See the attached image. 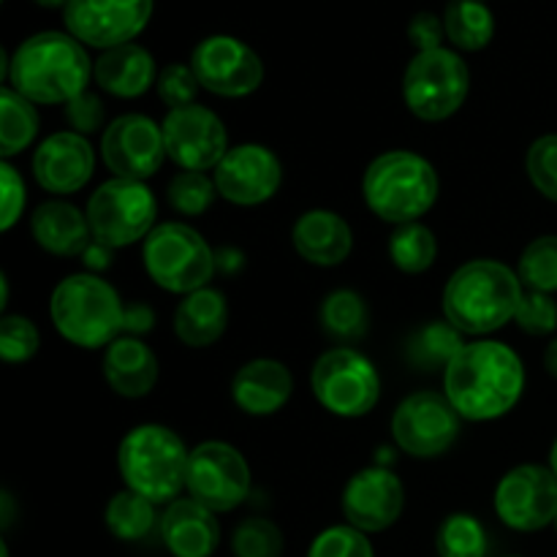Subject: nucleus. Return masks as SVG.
I'll return each mask as SVG.
<instances>
[{"instance_id":"58836bf2","label":"nucleus","mask_w":557,"mask_h":557,"mask_svg":"<svg viewBox=\"0 0 557 557\" xmlns=\"http://www.w3.org/2000/svg\"><path fill=\"white\" fill-rule=\"evenodd\" d=\"M308 557H375V553L362 531L351 525H335L315 536Z\"/></svg>"},{"instance_id":"f03ea898","label":"nucleus","mask_w":557,"mask_h":557,"mask_svg":"<svg viewBox=\"0 0 557 557\" xmlns=\"http://www.w3.org/2000/svg\"><path fill=\"white\" fill-rule=\"evenodd\" d=\"M92 65L71 33H36L9 60V79L33 103H69L87 90Z\"/></svg>"},{"instance_id":"0eeeda50","label":"nucleus","mask_w":557,"mask_h":557,"mask_svg":"<svg viewBox=\"0 0 557 557\" xmlns=\"http://www.w3.org/2000/svg\"><path fill=\"white\" fill-rule=\"evenodd\" d=\"M145 270L163 292L194 294L207 288L218 270V259L207 239L185 223H161L141 248Z\"/></svg>"},{"instance_id":"7ed1b4c3","label":"nucleus","mask_w":557,"mask_h":557,"mask_svg":"<svg viewBox=\"0 0 557 557\" xmlns=\"http://www.w3.org/2000/svg\"><path fill=\"white\" fill-rule=\"evenodd\" d=\"M522 281L500 261L462 264L444 288V315L462 335H490L515 321L522 302Z\"/></svg>"},{"instance_id":"f704fd0d","label":"nucleus","mask_w":557,"mask_h":557,"mask_svg":"<svg viewBox=\"0 0 557 557\" xmlns=\"http://www.w3.org/2000/svg\"><path fill=\"white\" fill-rule=\"evenodd\" d=\"M520 281L531 292L555 294L557 292V237L547 234L539 237L522 250L520 256Z\"/></svg>"},{"instance_id":"a18cd8bd","label":"nucleus","mask_w":557,"mask_h":557,"mask_svg":"<svg viewBox=\"0 0 557 557\" xmlns=\"http://www.w3.org/2000/svg\"><path fill=\"white\" fill-rule=\"evenodd\" d=\"M444 36H446L444 20H438V16L430 14V11L417 14L411 20V25H408V38H411V44H417L419 52L438 49L441 41H444Z\"/></svg>"},{"instance_id":"6ab92c4d","label":"nucleus","mask_w":557,"mask_h":557,"mask_svg":"<svg viewBox=\"0 0 557 557\" xmlns=\"http://www.w3.org/2000/svg\"><path fill=\"white\" fill-rule=\"evenodd\" d=\"M406 490L386 468H364L343 490V515L348 525L362 533H381L403 515Z\"/></svg>"},{"instance_id":"423d86ee","label":"nucleus","mask_w":557,"mask_h":557,"mask_svg":"<svg viewBox=\"0 0 557 557\" xmlns=\"http://www.w3.org/2000/svg\"><path fill=\"white\" fill-rule=\"evenodd\" d=\"M52 324L79 348H101L123 332L125 308L120 294L92 272L69 275L54 286L49 299Z\"/></svg>"},{"instance_id":"e433bc0d","label":"nucleus","mask_w":557,"mask_h":557,"mask_svg":"<svg viewBox=\"0 0 557 557\" xmlns=\"http://www.w3.org/2000/svg\"><path fill=\"white\" fill-rule=\"evenodd\" d=\"M232 553L237 557H281L283 533L275 522L248 517L234 528Z\"/></svg>"},{"instance_id":"4be33fe9","label":"nucleus","mask_w":557,"mask_h":557,"mask_svg":"<svg viewBox=\"0 0 557 557\" xmlns=\"http://www.w3.org/2000/svg\"><path fill=\"white\" fill-rule=\"evenodd\" d=\"M294 392L292 370L277 359H253L243 364L232 381V397L250 417H272Z\"/></svg>"},{"instance_id":"f3484780","label":"nucleus","mask_w":557,"mask_h":557,"mask_svg":"<svg viewBox=\"0 0 557 557\" xmlns=\"http://www.w3.org/2000/svg\"><path fill=\"white\" fill-rule=\"evenodd\" d=\"M101 158L114 177L145 183L169 158L163 128L145 114H123L103 131Z\"/></svg>"},{"instance_id":"a19ab883","label":"nucleus","mask_w":557,"mask_h":557,"mask_svg":"<svg viewBox=\"0 0 557 557\" xmlns=\"http://www.w3.org/2000/svg\"><path fill=\"white\" fill-rule=\"evenodd\" d=\"M515 321L520 324L522 332L533 337L553 335L557 330V302L549 294L528 292L522 294V302L517 308Z\"/></svg>"},{"instance_id":"2eb2a0df","label":"nucleus","mask_w":557,"mask_h":557,"mask_svg":"<svg viewBox=\"0 0 557 557\" xmlns=\"http://www.w3.org/2000/svg\"><path fill=\"white\" fill-rule=\"evenodd\" d=\"M495 511L511 531L536 533L557 517V476L553 468L517 466L495 487Z\"/></svg>"},{"instance_id":"3c124183","label":"nucleus","mask_w":557,"mask_h":557,"mask_svg":"<svg viewBox=\"0 0 557 557\" xmlns=\"http://www.w3.org/2000/svg\"><path fill=\"white\" fill-rule=\"evenodd\" d=\"M0 504H3V528H9V522H11V495L9 493L0 495Z\"/></svg>"},{"instance_id":"cd10ccee","label":"nucleus","mask_w":557,"mask_h":557,"mask_svg":"<svg viewBox=\"0 0 557 557\" xmlns=\"http://www.w3.org/2000/svg\"><path fill=\"white\" fill-rule=\"evenodd\" d=\"M446 38L457 49L479 52L495 36V16L482 0H451L444 14Z\"/></svg>"},{"instance_id":"c03bdc74","label":"nucleus","mask_w":557,"mask_h":557,"mask_svg":"<svg viewBox=\"0 0 557 557\" xmlns=\"http://www.w3.org/2000/svg\"><path fill=\"white\" fill-rule=\"evenodd\" d=\"M0 190H3V212H0V228L9 232L20 221L25 210V183L11 163H0Z\"/></svg>"},{"instance_id":"ea45409f","label":"nucleus","mask_w":557,"mask_h":557,"mask_svg":"<svg viewBox=\"0 0 557 557\" xmlns=\"http://www.w3.org/2000/svg\"><path fill=\"white\" fill-rule=\"evenodd\" d=\"M528 177L542 196L557 201V134L536 139L528 150Z\"/></svg>"},{"instance_id":"49530a36","label":"nucleus","mask_w":557,"mask_h":557,"mask_svg":"<svg viewBox=\"0 0 557 557\" xmlns=\"http://www.w3.org/2000/svg\"><path fill=\"white\" fill-rule=\"evenodd\" d=\"M156 326V313L147 302H134L131 308H125V321L123 332L131 337H139L145 332H150Z\"/></svg>"},{"instance_id":"c85d7f7f","label":"nucleus","mask_w":557,"mask_h":557,"mask_svg":"<svg viewBox=\"0 0 557 557\" xmlns=\"http://www.w3.org/2000/svg\"><path fill=\"white\" fill-rule=\"evenodd\" d=\"M466 346L468 343H462V332L455 330L449 321H430V324L419 326L408 341V359L419 370H446Z\"/></svg>"},{"instance_id":"c756f323","label":"nucleus","mask_w":557,"mask_h":557,"mask_svg":"<svg viewBox=\"0 0 557 557\" xmlns=\"http://www.w3.org/2000/svg\"><path fill=\"white\" fill-rule=\"evenodd\" d=\"M38 134V112L33 101L14 90H0V156L11 158L25 150Z\"/></svg>"},{"instance_id":"dca6fc26","label":"nucleus","mask_w":557,"mask_h":557,"mask_svg":"<svg viewBox=\"0 0 557 557\" xmlns=\"http://www.w3.org/2000/svg\"><path fill=\"white\" fill-rule=\"evenodd\" d=\"M166 156L183 172H207L215 169L228 152L226 125L212 109L190 103L183 109H169L163 120Z\"/></svg>"},{"instance_id":"aec40b11","label":"nucleus","mask_w":557,"mask_h":557,"mask_svg":"<svg viewBox=\"0 0 557 557\" xmlns=\"http://www.w3.org/2000/svg\"><path fill=\"white\" fill-rule=\"evenodd\" d=\"M96 172V152L87 136L76 131H58L38 145L33 156L36 183L49 194H76L90 183Z\"/></svg>"},{"instance_id":"6e6d98bb","label":"nucleus","mask_w":557,"mask_h":557,"mask_svg":"<svg viewBox=\"0 0 557 557\" xmlns=\"http://www.w3.org/2000/svg\"><path fill=\"white\" fill-rule=\"evenodd\" d=\"M0 557H9V544L0 542Z\"/></svg>"},{"instance_id":"864d4df0","label":"nucleus","mask_w":557,"mask_h":557,"mask_svg":"<svg viewBox=\"0 0 557 557\" xmlns=\"http://www.w3.org/2000/svg\"><path fill=\"white\" fill-rule=\"evenodd\" d=\"M33 3L44 5V9H60V5H69L71 0H33Z\"/></svg>"},{"instance_id":"bb28decb","label":"nucleus","mask_w":557,"mask_h":557,"mask_svg":"<svg viewBox=\"0 0 557 557\" xmlns=\"http://www.w3.org/2000/svg\"><path fill=\"white\" fill-rule=\"evenodd\" d=\"M228 326V305L218 288L188 294L174 310V335L190 348H207L221 341Z\"/></svg>"},{"instance_id":"4c0bfd02","label":"nucleus","mask_w":557,"mask_h":557,"mask_svg":"<svg viewBox=\"0 0 557 557\" xmlns=\"http://www.w3.org/2000/svg\"><path fill=\"white\" fill-rule=\"evenodd\" d=\"M41 337L36 324L25 315H3L0 319V357L11 364L27 362L38 354Z\"/></svg>"},{"instance_id":"f8f14e48","label":"nucleus","mask_w":557,"mask_h":557,"mask_svg":"<svg viewBox=\"0 0 557 557\" xmlns=\"http://www.w3.org/2000/svg\"><path fill=\"white\" fill-rule=\"evenodd\" d=\"M392 435L406 455L430 460L451 449L460 435V413L438 392H417L397 406Z\"/></svg>"},{"instance_id":"b1692460","label":"nucleus","mask_w":557,"mask_h":557,"mask_svg":"<svg viewBox=\"0 0 557 557\" xmlns=\"http://www.w3.org/2000/svg\"><path fill=\"white\" fill-rule=\"evenodd\" d=\"M103 379L120 397H145L158 384V357L145 341L123 335L107 346Z\"/></svg>"},{"instance_id":"8fccbe9b","label":"nucleus","mask_w":557,"mask_h":557,"mask_svg":"<svg viewBox=\"0 0 557 557\" xmlns=\"http://www.w3.org/2000/svg\"><path fill=\"white\" fill-rule=\"evenodd\" d=\"M544 368H547V373L557 379V337L553 343L547 346V351H544Z\"/></svg>"},{"instance_id":"ddd939ff","label":"nucleus","mask_w":557,"mask_h":557,"mask_svg":"<svg viewBox=\"0 0 557 557\" xmlns=\"http://www.w3.org/2000/svg\"><path fill=\"white\" fill-rule=\"evenodd\" d=\"M152 5L156 0H71L63 20L76 41L107 52L131 44L145 30Z\"/></svg>"},{"instance_id":"a211bd4d","label":"nucleus","mask_w":557,"mask_h":557,"mask_svg":"<svg viewBox=\"0 0 557 557\" xmlns=\"http://www.w3.org/2000/svg\"><path fill=\"white\" fill-rule=\"evenodd\" d=\"M215 188L226 201L256 207L270 201L283 183V166L264 145H237L215 166Z\"/></svg>"},{"instance_id":"bf43d9fd","label":"nucleus","mask_w":557,"mask_h":557,"mask_svg":"<svg viewBox=\"0 0 557 557\" xmlns=\"http://www.w3.org/2000/svg\"><path fill=\"white\" fill-rule=\"evenodd\" d=\"M482 3H484V0H482Z\"/></svg>"},{"instance_id":"72a5a7b5","label":"nucleus","mask_w":557,"mask_h":557,"mask_svg":"<svg viewBox=\"0 0 557 557\" xmlns=\"http://www.w3.org/2000/svg\"><path fill=\"white\" fill-rule=\"evenodd\" d=\"M487 531L471 515H449L438 528V557H487Z\"/></svg>"},{"instance_id":"37998d69","label":"nucleus","mask_w":557,"mask_h":557,"mask_svg":"<svg viewBox=\"0 0 557 557\" xmlns=\"http://www.w3.org/2000/svg\"><path fill=\"white\" fill-rule=\"evenodd\" d=\"M103 117H107V114H103V101L90 90H85L82 96H76L74 101L65 103V123L82 136L101 128Z\"/></svg>"},{"instance_id":"473e14b6","label":"nucleus","mask_w":557,"mask_h":557,"mask_svg":"<svg viewBox=\"0 0 557 557\" xmlns=\"http://www.w3.org/2000/svg\"><path fill=\"white\" fill-rule=\"evenodd\" d=\"M392 264L408 275L428 272L438 256V239L422 223H403L389 239Z\"/></svg>"},{"instance_id":"9b49d317","label":"nucleus","mask_w":557,"mask_h":557,"mask_svg":"<svg viewBox=\"0 0 557 557\" xmlns=\"http://www.w3.org/2000/svg\"><path fill=\"white\" fill-rule=\"evenodd\" d=\"M185 490L196 504L215 515L232 511L248 498L250 468L243 451L223 441H207L190 451Z\"/></svg>"},{"instance_id":"13d9d810","label":"nucleus","mask_w":557,"mask_h":557,"mask_svg":"<svg viewBox=\"0 0 557 557\" xmlns=\"http://www.w3.org/2000/svg\"><path fill=\"white\" fill-rule=\"evenodd\" d=\"M509 557H517V555H509Z\"/></svg>"},{"instance_id":"39448f33","label":"nucleus","mask_w":557,"mask_h":557,"mask_svg":"<svg viewBox=\"0 0 557 557\" xmlns=\"http://www.w3.org/2000/svg\"><path fill=\"white\" fill-rule=\"evenodd\" d=\"M190 451L183 438L163 424H139L117 449L120 476L125 490H134L152 504H172L188 476Z\"/></svg>"},{"instance_id":"4468645a","label":"nucleus","mask_w":557,"mask_h":557,"mask_svg":"<svg viewBox=\"0 0 557 557\" xmlns=\"http://www.w3.org/2000/svg\"><path fill=\"white\" fill-rule=\"evenodd\" d=\"M190 69L205 90L223 98H245L264 82V63L245 41L210 36L190 54Z\"/></svg>"},{"instance_id":"1a4fd4ad","label":"nucleus","mask_w":557,"mask_h":557,"mask_svg":"<svg viewBox=\"0 0 557 557\" xmlns=\"http://www.w3.org/2000/svg\"><path fill=\"white\" fill-rule=\"evenodd\" d=\"M313 395L330 413L359 419L379 406L381 379L375 364L354 348H332L313 364Z\"/></svg>"},{"instance_id":"4d7b16f0","label":"nucleus","mask_w":557,"mask_h":557,"mask_svg":"<svg viewBox=\"0 0 557 557\" xmlns=\"http://www.w3.org/2000/svg\"><path fill=\"white\" fill-rule=\"evenodd\" d=\"M555 528H557V517H555Z\"/></svg>"},{"instance_id":"412c9836","label":"nucleus","mask_w":557,"mask_h":557,"mask_svg":"<svg viewBox=\"0 0 557 557\" xmlns=\"http://www.w3.org/2000/svg\"><path fill=\"white\" fill-rule=\"evenodd\" d=\"M158 525L163 544L174 557H210L221 542L215 511L196 504L194 498L172 500Z\"/></svg>"},{"instance_id":"393cba45","label":"nucleus","mask_w":557,"mask_h":557,"mask_svg":"<svg viewBox=\"0 0 557 557\" xmlns=\"http://www.w3.org/2000/svg\"><path fill=\"white\" fill-rule=\"evenodd\" d=\"M30 234L38 248L52 256H82L92 243L90 223L69 201H44L30 218Z\"/></svg>"},{"instance_id":"5701e85b","label":"nucleus","mask_w":557,"mask_h":557,"mask_svg":"<svg viewBox=\"0 0 557 557\" xmlns=\"http://www.w3.org/2000/svg\"><path fill=\"white\" fill-rule=\"evenodd\" d=\"M297 253L315 267H337L354 248L351 226L332 210H308L292 228Z\"/></svg>"},{"instance_id":"a878e982","label":"nucleus","mask_w":557,"mask_h":557,"mask_svg":"<svg viewBox=\"0 0 557 557\" xmlns=\"http://www.w3.org/2000/svg\"><path fill=\"white\" fill-rule=\"evenodd\" d=\"M92 76L101 90L117 98H139L156 82V60L139 44H123V47L107 49L92 65Z\"/></svg>"},{"instance_id":"09e8293b","label":"nucleus","mask_w":557,"mask_h":557,"mask_svg":"<svg viewBox=\"0 0 557 557\" xmlns=\"http://www.w3.org/2000/svg\"><path fill=\"white\" fill-rule=\"evenodd\" d=\"M215 259H218V270H223V272H228V275H234V272H239L243 270V253H239L237 248H221L215 253Z\"/></svg>"},{"instance_id":"9d476101","label":"nucleus","mask_w":557,"mask_h":557,"mask_svg":"<svg viewBox=\"0 0 557 557\" xmlns=\"http://www.w3.org/2000/svg\"><path fill=\"white\" fill-rule=\"evenodd\" d=\"M158 205L152 190L139 180H107L87 201V223L92 239L109 248H125L156 226Z\"/></svg>"},{"instance_id":"6e6552de","label":"nucleus","mask_w":557,"mask_h":557,"mask_svg":"<svg viewBox=\"0 0 557 557\" xmlns=\"http://www.w3.org/2000/svg\"><path fill=\"white\" fill-rule=\"evenodd\" d=\"M468 87H471V74L466 60L446 47L419 52L403 76L406 107L428 123L451 117L466 103Z\"/></svg>"},{"instance_id":"f257e3e1","label":"nucleus","mask_w":557,"mask_h":557,"mask_svg":"<svg viewBox=\"0 0 557 557\" xmlns=\"http://www.w3.org/2000/svg\"><path fill=\"white\" fill-rule=\"evenodd\" d=\"M444 389L462 419L490 422L520 403L525 392V364L506 343H468L444 370Z\"/></svg>"},{"instance_id":"2f4dec72","label":"nucleus","mask_w":557,"mask_h":557,"mask_svg":"<svg viewBox=\"0 0 557 557\" xmlns=\"http://www.w3.org/2000/svg\"><path fill=\"white\" fill-rule=\"evenodd\" d=\"M321 326L341 343L362 341L368 332V305L351 288H337L321 305Z\"/></svg>"},{"instance_id":"603ef678","label":"nucleus","mask_w":557,"mask_h":557,"mask_svg":"<svg viewBox=\"0 0 557 557\" xmlns=\"http://www.w3.org/2000/svg\"><path fill=\"white\" fill-rule=\"evenodd\" d=\"M0 288H3V294H0V308H5L9 305V277L0 275Z\"/></svg>"},{"instance_id":"79ce46f5","label":"nucleus","mask_w":557,"mask_h":557,"mask_svg":"<svg viewBox=\"0 0 557 557\" xmlns=\"http://www.w3.org/2000/svg\"><path fill=\"white\" fill-rule=\"evenodd\" d=\"M158 98L166 103L169 109H183L196 103V92H199V79H196L194 69L183 63L166 65L158 76Z\"/></svg>"},{"instance_id":"20e7f679","label":"nucleus","mask_w":557,"mask_h":557,"mask_svg":"<svg viewBox=\"0 0 557 557\" xmlns=\"http://www.w3.org/2000/svg\"><path fill=\"white\" fill-rule=\"evenodd\" d=\"M438 172L428 158L408 150H392L375 158L362 180V196L370 210L386 223H417L438 201Z\"/></svg>"},{"instance_id":"7c9ffc66","label":"nucleus","mask_w":557,"mask_h":557,"mask_svg":"<svg viewBox=\"0 0 557 557\" xmlns=\"http://www.w3.org/2000/svg\"><path fill=\"white\" fill-rule=\"evenodd\" d=\"M103 520H107L112 536H117L120 542H139V539L150 536L156 522H161L156 515V504L141 498L134 490H123V493L114 495L107 504Z\"/></svg>"},{"instance_id":"de8ad7c7","label":"nucleus","mask_w":557,"mask_h":557,"mask_svg":"<svg viewBox=\"0 0 557 557\" xmlns=\"http://www.w3.org/2000/svg\"><path fill=\"white\" fill-rule=\"evenodd\" d=\"M112 250L114 248H109V245L92 239V243L85 248V253H82V264H85L90 272L109 270V267H112Z\"/></svg>"},{"instance_id":"5fc2aeb1","label":"nucleus","mask_w":557,"mask_h":557,"mask_svg":"<svg viewBox=\"0 0 557 557\" xmlns=\"http://www.w3.org/2000/svg\"><path fill=\"white\" fill-rule=\"evenodd\" d=\"M549 468H553L557 476V441L553 444V451H549Z\"/></svg>"},{"instance_id":"c9c22d12","label":"nucleus","mask_w":557,"mask_h":557,"mask_svg":"<svg viewBox=\"0 0 557 557\" xmlns=\"http://www.w3.org/2000/svg\"><path fill=\"white\" fill-rule=\"evenodd\" d=\"M215 180L205 172H180L169 180L166 199L180 215H205L215 201Z\"/></svg>"}]
</instances>
